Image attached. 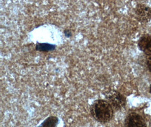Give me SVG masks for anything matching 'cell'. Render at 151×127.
Here are the masks:
<instances>
[{
  "label": "cell",
  "instance_id": "6da1fadb",
  "mask_svg": "<svg viewBox=\"0 0 151 127\" xmlns=\"http://www.w3.org/2000/svg\"><path fill=\"white\" fill-rule=\"evenodd\" d=\"M90 113L95 121L105 124L112 119L114 109L107 100L98 99L95 100L91 105Z\"/></svg>",
  "mask_w": 151,
  "mask_h": 127
},
{
  "label": "cell",
  "instance_id": "7a4b0ae2",
  "mask_svg": "<svg viewBox=\"0 0 151 127\" xmlns=\"http://www.w3.org/2000/svg\"><path fill=\"white\" fill-rule=\"evenodd\" d=\"M106 100L110 103L111 107L116 110H120L125 107L126 100L121 93L116 90H111L106 94Z\"/></svg>",
  "mask_w": 151,
  "mask_h": 127
},
{
  "label": "cell",
  "instance_id": "3957f363",
  "mask_svg": "<svg viewBox=\"0 0 151 127\" xmlns=\"http://www.w3.org/2000/svg\"><path fill=\"white\" fill-rule=\"evenodd\" d=\"M124 127H147L145 121L142 116L135 113L129 114L124 122Z\"/></svg>",
  "mask_w": 151,
  "mask_h": 127
},
{
  "label": "cell",
  "instance_id": "277c9868",
  "mask_svg": "<svg viewBox=\"0 0 151 127\" xmlns=\"http://www.w3.org/2000/svg\"><path fill=\"white\" fill-rule=\"evenodd\" d=\"M135 13L137 20L141 22L147 23L151 19V9L145 5L138 4L135 9Z\"/></svg>",
  "mask_w": 151,
  "mask_h": 127
},
{
  "label": "cell",
  "instance_id": "5b68a950",
  "mask_svg": "<svg viewBox=\"0 0 151 127\" xmlns=\"http://www.w3.org/2000/svg\"><path fill=\"white\" fill-rule=\"evenodd\" d=\"M138 46L145 54L151 55V35L143 36L138 41Z\"/></svg>",
  "mask_w": 151,
  "mask_h": 127
},
{
  "label": "cell",
  "instance_id": "8992f818",
  "mask_svg": "<svg viewBox=\"0 0 151 127\" xmlns=\"http://www.w3.org/2000/svg\"><path fill=\"white\" fill-rule=\"evenodd\" d=\"M56 46L55 45L49 43H39L37 42L35 46V50L41 52H49L55 50Z\"/></svg>",
  "mask_w": 151,
  "mask_h": 127
},
{
  "label": "cell",
  "instance_id": "52a82bcc",
  "mask_svg": "<svg viewBox=\"0 0 151 127\" xmlns=\"http://www.w3.org/2000/svg\"><path fill=\"white\" fill-rule=\"evenodd\" d=\"M58 118L55 116L47 118L38 127H56L58 123Z\"/></svg>",
  "mask_w": 151,
  "mask_h": 127
},
{
  "label": "cell",
  "instance_id": "ba28073f",
  "mask_svg": "<svg viewBox=\"0 0 151 127\" xmlns=\"http://www.w3.org/2000/svg\"><path fill=\"white\" fill-rule=\"evenodd\" d=\"M64 34H65V36L66 37H71V36H72V33H71V32L68 29H65V31H64Z\"/></svg>",
  "mask_w": 151,
  "mask_h": 127
},
{
  "label": "cell",
  "instance_id": "9c48e42d",
  "mask_svg": "<svg viewBox=\"0 0 151 127\" xmlns=\"http://www.w3.org/2000/svg\"><path fill=\"white\" fill-rule=\"evenodd\" d=\"M147 65L150 71L151 72V57H149L147 60Z\"/></svg>",
  "mask_w": 151,
  "mask_h": 127
},
{
  "label": "cell",
  "instance_id": "30bf717a",
  "mask_svg": "<svg viewBox=\"0 0 151 127\" xmlns=\"http://www.w3.org/2000/svg\"><path fill=\"white\" fill-rule=\"evenodd\" d=\"M150 92H151V88H150Z\"/></svg>",
  "mask_w": 151,
  "mask_h": 127
}]
</instances>
